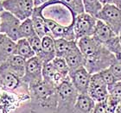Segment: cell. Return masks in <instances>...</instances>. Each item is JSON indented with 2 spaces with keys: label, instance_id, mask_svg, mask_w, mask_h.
<instances>
[{
  "label": "cell",
  "instance_id": "8",
  "mask_svg": "<svg viewBox=\"0 0 121 113\" xmlns=\"http://www.w3.org/2000/svg\"><path fill=\"white\" fill-rule=\"evenodd\" d=\"M1 17V33L6 35L14 42L20 40L19 29L22 22L9 11L4 10L0 12Z\"/></svg>",
  "mask_w": 121,
  "mask_h": 113
},
{
  "label": "cell",
  "instance_id": "1",
  "mask_svg": "<svg viewBox=\"0 0 121 113\" xmlns=\"http://www.w3.org/2000/svg\"><path fill=\"white\" fill-rule=\"evenodd\" d=\"M30 100L27 102L31 113H56L57 91L53 85L42 80L29 85Z\"/></svg>",
  "mask_w": 121,
  "mask_h": 113
},
{
  "label": "cell",
  "instance_id": "36",
  "mask_svg": "<svg viewBox=\"0 0 121 113\" xmlns=\"http://www.w3.org/2000/svg\"><path fill=\"white\" fill-rule=\"evenodd\" d=\"M119 41H120V46H121V33L120 35H119Z\"/></svg>",
  "mask_w": 121,
  "mask_h": 113
},
{
  "label": "cell",
  "instance_id": "2",
  "mask_svg": "<svg viewBox=\"0 0 121 113\" xmlns=\"http://www.w3.org/2000/svg\"><path fill=\"white\" fill-rule=\"evenodd\" d=\"M93 37L99 43L103 45L112 54H113L117 59H121V46L119 35L115 33L102 21L98 20Z\"/></svg>",
  "mask_w": 121,
  "mask_h": 113
},
{
  "label": "cell",
  "instance_id": "20",
  "mask_svg": "<svg viewBox=\"0 0 121 113\" xmlns=\"http://www.w3.org/2000/svg\"><path fill=\"white\" fill-rule=\"evenodd\" d=\"M96 103L86 94H79L73 113H93Z\"/></svg>",
  "mask_w": 121,
  "mask_h": 113
},
{
  "label": "cell",
  "instance_id": "34",
  "mask_svg": "<svg viewBox=\"0 0 121 113\" xmlns=\"http://www.w3.org/2000/svg\"><path fill=\"white\" fill-rule=\"evenodd\" d=\"M99 2L103 6L106 4H112V0H99Z\"/></svg>",
  "mask_w": 121,
  "mask_h": 113
},
{
  "label": "cell",
  "instance_id": "30",
  "mask_svg": "<svg viewBox=\"0 0 121 113\" xmlns=\"http://www.w3.org/2000/svg\"><path fill=\"white\" fill-rule=\"evenodd\" d=\"M109 70L111 71L118 81H121V59H116L109 67Z\"/></svg>",
  "mask_w": 121,
  "mask_h": 113
},
{
  "label": "cell",
  "instance_id": "25",
  "mask_svg": "<svg viewBox=\"0 0 121 113\" xmlns=\"http://www.w3.org/2000/svg\"><path fill=\"white\" fill-rule=\"evenodd\" d=\"M82 2H83L85 12L93 16L94 17H97L99 12L103 7L99 0H82Z\"/></svg>",
  "mask_w": 121,
  "mask_h": 113
},
{
  "label": "cell",
  "instance_id": "7",
  "mask_svg": "<svg viewBox=\"0 0 121 113\" xmlns=\"http://www.w3.org/2000/svg\"><path fill=\"white\" fill-rule=\"evenodd\" d=\"M96 18L102 21L117 35L121 33V10L113 4L104 5Z\"/></svg>",
  "mask_w": 121,
  "mask_h": 113
},
{
  "label": "cell",
  "instance_id": "18",
  "mask_svg": "<svg viewBox=\"0 0 121 113\" xmlns=\"http://www.w3.org/2000/svg\"><path fill=\"white\" fill-rule=\"evenodd\" d=\"M77 45L84 57H89L93 55L101 46L93 36H86L77 40Z\"/></svg>",
  "mask_w": 121,
  "mask_h": 113
},
{
  "label": "cell",
  "instance_id": "32",
  "mask_svg": "<svg viewBox=\"0 0 121 113\" xmlns=\"http://www.w3.org/2000/svg\"><path fill=\"white\" fill-rule=\"evenodd\" d=\"M51 0H34V3H35V6H40V5H43L44 4H47Z\"/></svg>",
  "mask_w": 121,
  "mask_h": 113
},
{
  "label": "cell",
  "instance_id": "27",
  "mask_svg": "<svg viewBox=\"0 0 121 113\" xmlns=\"http://www.w3.org/2000/svg\"><path fill=\"white\" fill-rule=\"evenodd\" d=\"M108 93V97L121 104V81H118L112 86L109 87Z\"/></svg>",
  "mask_w": 121,
  "mask_h": 113
},
{
  "label": "cell",
  "instance_id": "4",
  "mask_svg": "<svg viewBox=\"0 0 121 113\" xmlns=\"http://www.w3.org/2000/svg\"><path fill=\"white\" fill-rule=\"evenodd\" d=\"M116 59L113 54H112L108 49L101 45L93 55L85 58L84 67L91 74L98 73L110 67V66L116 60Z\"/></svg>",
  "mask_w": 121,
  "mask_h": 113
},
{
  "label": "cell",
  "instance_id": "35",
  "mask_svg": "<svg viewBox=\"0 0 121 113\" xmlns=\"http://www.w3.org/2000/svg\"><path fill=\"white\" fill-rule=\"evenodd\" d=\"M4 11V8H3V4H2V0H0V12Z\"/></svg>",
  "mask_w": 121,
  "mask_h": 113
},
{
  "label": "cell",
  "instance_id": "6",
  "mask_svg": "<svg viewBox=\"0 0 121 113\" xmlns=\"http://www.w3.org/2000/svg\"><path fill=\"white\" fill-rule=\"evenodd\" d=\"M98 19L84 12L73 18V26L76 41L86 36H93Z\"/></svg>",
  "mask_w": 121,
  "mask_h": 113
},
{
  "label": "cell",
  "instance_id": "26",
  "mask_svg": "<svg viewBox=\"0 0 121 113\" xmlns=\"http://www.w3.org/2000/svg\"><path fill=\"white\" fill-rule=\"evenodd\" d=\"M51 63L54 66V67L56 68V70L58 71L59 73L65 76H69V68L64 58L56 57L51 61Z\"/></svg>",
  "mask_w": 121,
  "mask_h": 113
},
{
  "label": "cell",
  "instance_id": "31",
  "mask_svg": "<svg viewBox=\"0 0 121 113\" xmlns=\"http://www.w3.org/2000/svg\"><path fill=\"white\" fill-rule=\"evenodd\" d=\"M93 113H108L106 106V101L102 102V103L96 104L95 109H94Z\"/></svg>",
  "mask_w": 121,
  "mask_h": 113
},
{
  "label": "cell",
  "instance_id": "5",
  "mask_svg": "<svg viewBox=\"0 0 121 113\" xmlns=\"http://www.w3.org/2000/svg\"><path fill=\"white\" fill-rule=\"evenodd\" d=\"M4 10L9 11L21 22L31 17L35 10L34 0H2Z\"/></svg>",
  "mask_w": 121,
  "mask_h": 113
},
{
  "label": "cell",
  "instance_id": "11",
  "mask_svg": "<svg viewBox=\"0 0 121 113\" xmlns=\"http://www.w3.org/2000/svg\"><path fill=\"white\" fill-rule=\"evenodd\" d=\"M91 76L92 74L84 67L77 70L69 72V79L71 83L79 94L87 93L90 85Z\"/></svg>",
  "mask_w": 121,
  "mask_h": 113
},
{
  "label": "cell",
  "instance_id": "19",
  "mask_svg": "<svg viewBox=\"0 0 121 113\" xmlns=\"http://www.w3.org/2000/svg\"><path fill=\"white\" fill-rule=\"evenodd\" d=\"M64 59L68 64L69 72L77 70L85 66V57L78 48V45L75 48H73Z\"/></svg>",
  "mask_w": 121,
  "mask_h": 113
},
{
  "label": "cell",
  "instance_id": "23",
  "mask_svg": "<svg viewBox=\"0 0 121 113\" xmlns=\"http://www.w3.org/2000/svg\"><path fill=\"white\" fill-rule=\"evenodd\" d=\"M59 1L70 10L73 17L85 12L82 0H59Z\"/></svg>",
  "mask_w": 121,
  "mask_h": 113
},
{
  "label": "cell",
  "instance_id": "24",
  "mask_svg": "<svg viewBox=\"0 0 121 113\" xmlns=\"http://www.w3.org/2000/svg\"><path fill=\"white\" fill-rule=\"evenodd\" d=\"M19 35H20V39H23V38L29 39L36 35V32L30 18H28L22 22L19 29Z\"/></svg>",
  "mask_w": 121,
  "mask_h": 113
},
{
  "label": "cell",
  "instance_id": "3",
  "mask_svg": "<svg viewBox=\"0 0 121 113\" xmlns=\"http://www.w3.org/2000/svg\"><path fill=\"white\" fill-rule=\"evenodd\" d=\"M57 108L56 113H73L79 93L70 79L64 81L57 89Z\"/></svg>",
  "mask_w": 121,
  "mask_h": 113
},
{
  "label": "cell",
  "instance_id": "37",
  "mask_svg": "<svg viewBox=\"0 0 121 113\" xmlns=\"http://www.w3.org/2000/svg\"><path fill=\"white\" fill-rule=\"evenodd\" d=\"M0 33H1V17H0Z\"/></svg>",
  "mask_w": 121,
  "mask_h": 113
},
{
  "label": "cell",
  "instance_id": "22",
  "mask_svg": "<svg viewBox=\"0 0 121 113\" xmlns=\"http://www.w3.org/2000/svg\"><path fill=\"white\" fill-rule=\"evenodd\" d=\"M16 54L23 57L26 60L35 57V54L33 51L32 48L30 47V42L27 39H20L17 42V52Z\"/></svg>",
  "mask_w": 121,
  "mask_h": 113
},
{
  "label": "cell",
  "instance_id": "12",
  "mask_svg": "<svg viewBox=\"0 0 121 113\" xmlns=\"http://www.w3.org/2000/svg\"><path fill=\"white\" fill-rule=\"evenodd\" d=\"M45 22L49 34L53 38L55 39L62 38L68 41H76L73 23L69 26H64L48 18H45Z\"/></svg>",
  "mask_w": 121,
  "mask_h": 113
},
{
  "label": "cell",
  "instance_id": "15",
  "mask_svg": "<svg viewBox=\"0 0 121 113\" xmlns=\"http://www.w3.org/2000/svg\"><path fill=\"white\" fill-rule=\"evenodd\" d=\"M26 61L27 60L25 59H23V57H21L17 54H14V55L10 56L0 67L10 71V73H14L15 75L18 76L19 78L22 79L24 75V73H25Z\"/></svg>",
  "mask_w": 121,
  "mask_h": 113
},
{
  "label": "cell",
  "instance_id": "14",
  "mask_svg": "<svg viewBox=\"0 0 121 113\" xmlns=\"http://www.w3.org/2000/svg\"><path fill=\"white\" fill-rule=\"evenodd\" d=\"M44 4L35 7V10L33 11L31 17H30V19L32 21L33 25H34V28H35V32L41 38L44 37L45 35H50L49 31H48V28H47V25H46L45 17H44V16L43 14Z\"/></svg>",
  "mask_w": 121,
  "mask_h": 113
},
{
  "label": "cell",
  "instance_id": "29",
  "mask_svg": "<svg viewBox=\"0 0 121 113\" xmlns=\"http://www.w3.org/2000/svg\"><path fill=\"white\" fill-rule=\"evenodd\" d=\"M99 74H100L101 78H102V80H104V82H105L106 85H107V88L111 87V86H112L114 84L118 82V80L115 79L113 74L112 73L111 71L109 70V68L99 72Z\"/></svg>",
  "mask_w": 121,
  "mask_h": 113
},
{
  "label": "cell",
  "instance_id": "17",
  "mask_svg": "<svg viewBox=\"0 0 121 113\" xmlns=\"http://www.w3.org/2000/svg\"><path fill=\"white\" fill-rule=\"evenodd\" d=\"M17 42L6 35L0 33V66L4 63L10 56L16 54Z\"/></svg>",
  "mask_w": 121,
  "mask_h": 113
},
{
  "label": "cell",
  "instance_id": "28",
  "mask_svg": "<svg viewBox=\"0 0 121 113\" xmlns=\"http://www.w3.org/2000/svg\"><path fill=\"white\" fill-rule=\"evenodd\" d=\"M30 42V47L32 48L33 51L35 52V56H38L42 52V38L36 34L32 37L27 39Z\"/></svg>",
  "mask_w": 121,
  "mask_h": 113
},
{
  "label": "cell",
  "instance_id": "33",
  "mask_svg": "<svg viewBox=\"0 0 121 113\" xmlns=\"http://www.w3.org/2000/svg\"><path fill=\"white\" fill-rule=\"evenodd\" d=\"M112 4L121 10V0H112Z\"/></svg>",
  "mask_w": 121,
  "mask_h": 113
},
{
  "label": "cell",
  "instance_id": "21",
  "mask_svg": "<svg viewBox=\"0 0 121 113\" xmlns=\"http://www.w3.org/2000/svg\"><path fill=\"white\" fill-rule=\"evenodd\" d=\"M56 57L65 58L73 48L77 46V41H68L62 38L55 39Z\"/></svg>",
  "mask_w": 121,
  "mask_h": 113
},
{
  "label": "cell",
  "instance_id": "13",
  "mask_svg": "<svg viewBox=\"0 0 121 113\" xmlns=\"http://www.w3.org/2000/svg\"><path fill=\"white\" fill-rule=\"evenodd\" d=\"M43 80L53 85L56 89L60 86L64 81L69 80V76H65L56 70L51 62L43 64Z\"/></svg>",
  "mask_w": 121,
  "mask_h": 113
},
{
  "label": "cell",
  "instance_id": "9",
  "mask_svg": "<svg viewBox=\"0 0 121 113\" xmlns=\"http://www.w3.org/2000/svg\"><path fill=\"white\" fill-rule=\"evenodd\" d=\"M87 94L96 104L102 103L108 98V88L99 73L92 74Z\"/></svg>",
  "mask_w": 121,
  "mask_h": 113
},
{
  "label": "cell",
  "instance_id": "10",
  "mask_svg": "<svg viewBox=\"0 0 121 113\" xmlns=\"http://www.w3.org/2000/svg\"><path fill=\"white\" fill-rule=\"evenodd\" d=\"M43 62L37 56L27 60L25 66V73L22 78V80L27 85L36 83L42 81L43 78Z\"/></svg>",
  "mask_w": 121,
  "mask_h": 113
},
{
  "label": "cell",
  "instance_id": "16",
  "mask_svg": "<svg viewBox=\"0 0 121 113\" xmlns=\"http://www.w3.org/2000/svg\"><path fill=\"white\" fill-rule=\"evenodd\" d=\"M37 57L40 58L43 64L51 62L56 57L55 38L51 35H45L42 38V52Z\"/></svg>",
  "mask_w": 121,
  "mask_h": 113
}]
</instances>
